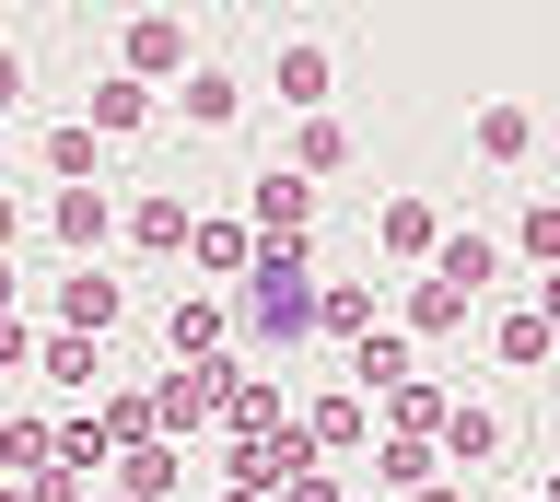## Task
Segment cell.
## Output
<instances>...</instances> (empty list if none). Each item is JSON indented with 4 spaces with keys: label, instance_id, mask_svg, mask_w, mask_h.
<instances>
[{
    "label": "cell",
    "instance_id": "obj_5",
    "mask_svg": "<svg viewBox=\"0 0 560 502\" xmlns=\"http://www.w3.org/2000/svg\"><path fill=\"white\" fill-rule=\"evenodd\" d=\"M409 374H420V339H409V327H374V339L350 351V397H362V409H374V397H397Z\"/></svg>",
    "mask_w": 560,
    "mask_h": 502
},
{
    "label": "cell",
    "instance_id": "obj_29",
    "mask_svg": "<svg viewBox=\"0 0 560 502\" xmlns=\"http://www.w3.org/2000/svg\"><path fill=\"white\" fill-rule=\"evenodd\" d=\"M47 456H59V421H0V467L12 479H35Z\"/></svg>",
    "mask_w": 560,
    "mask_h": 502
},
{
    "label": "cell",
    "instance_id": "obj_16",
    "mask_svg": "<svg viewBox=\"0 0 560 502\" xmlns=\"http://www.w3.org/2000/svg\"><path fill=\"white\" fill-rule=\"evenodd\" d=\"M292 421H304V444H315V456H350V444L374 432V409L339 386V397H315V409H292Z\"/></svg>",
    "mask_w": 560,
    "mask_h": 502
},
{
    "label": "cell",
    "instance_id": "obj_12",
    "mask_svg": "<svg viewBox=\"0 0 560 502\" xmlns=\"http://www.w3.org/2000/svg\"><path fill=\"white\" fill-rule=\"evenodd\" d=\"M117 316H129V292L105 281V269H70V281H59V327H70V339H105Z\"/></svg>",
    "mask_w": 560,
    "mask_h": 502
},
{
    "label": "cell",
    "instance_id": "obj_40",
    "mask_svg": "<svg viewBox=\"0 0 560 502\" xmlns=\"http://www.w3.org/2000/svg\"><path fill=\"white\" fill-rule=\"evenodd\" d=\"M0 502H24V491H12V479H0Z\"/></svg>",
    "mask_w": 560,
    "mask_h": 502
},
{
    "label": "cell",
    "instance_id": "obj_6",
    "mask_svg": "<svg viewBox=\"0 0 560 502\" xmlns=\"http://www.w3.org/2000/svg\"><path fill=\"white\" fill-rule=\"evenodd\" d=\"M164 339H175V362H222V339H234V304H222V292H175Z\"/></svg>",
    "mask_w": 560,
    "mask_h": 502
},
{
    "label": "cell",
    "instance_id": "obj_38",
    "mask_svg": "<svg viewBox=\"0 0 560 502\" xmlns=\"http://www.w3.org/2000/svg\"><path fill=\"white\" fill-rule=\"evenodd\" d=\"M12 292H24V281H12V257H0V316H12Z\"/></svg>",
    "mask_w": 560,
    "mask_h": 502
},
{
    "label": "cell",
    "instance_id": "obj_37",
    "mask_svg": "<svg viewBox=\"0 0 560 502\" xmlns=\"http://www.w3.org/2000/svg\"><path fill=\"white\" fill-rule=\"evenodd\" d=\"M537 316H549V327H560V281H537Z\"/></svg>",
    "mask_w": 560,
    "mask_h": 502
},
{
    "label": "cell",
    "instance_id": "obj_36",
    "mask_svg": "<svg viewBox=\"0 0 560 502\" xmlns=\"http://www.w3.org/2000/svg\"><path fill=\"white\" fill-rule=\"evenodd\" d=\"M409 502H467V479H432V491H409Z\"/></svg>",
    "mask_w": 560,
    "mask_h": 502
},
{
    "label": "cell",
    "instance_id": "obj_18",
    "mask_svg": "<svg viewBox=\"0 0 560 502\" xmlns=\"http://www.w3.org/2000/svg\"><path fill=\"white\" fill-rule=\"evenodd\" d=\"M374 479L409 502V491H432V479H455V467H444V444H397V432H385V444H374Z\"/></svg>",
    "mask_w": 560,
    "mask_h": 502
},
{
    "label": "cell",
    "instance_id": "obj_14",
    "mask_svg": "<svg viewBox=\"0 0 560 502\" xmlns=\"http://www.w3.org/2000/svg\"><path fill=\"white\" fill-rule=\"evenodd\" d=\"M490 362H514V374H537V362H560V327L537 316V304H514V316H490Z\"/></svg>",
    "mask_w": 560,
    "mask_h": 502
},
{
    "label": "cell",
    "instance_id": "obj_41",
    "mask_svg": "<svg viewBox=\"0 0 560 502\" xmlns=\"http://www.w3.org/2000/svg\"><path fill=\"white\" fill-rule=\"evenodd\" d=\"M549 502H560V479H549Z\"/></svg>",
    "mask_w": 560,
    "mask_h": 502
},
{
    "label": "cell",
    "instance_id": "obj_11",
    "mask_svg": "<svg viewBox=\"0 0 560 502\" xmlns=\"http://www.w3.org/2000/svg\"><path fill=\"white\" fill-rule=\"evenodd\" d=\"M467 141H479V164H525V152H537V106H514V94H490V106L467 117Z\"/></svg>",
    "mask_w": 560,
    "mask_h": 502
},
{
    "label": "cell",
    "instance_id": "obj_33",
    "mask_svg": "<svg viewBox=\"0 0 560 502\" xmlns=\"http://www.w3.org/2000/svg\"><path fill=\"white\" fill-rule=\"evenodd\" d=\"M280 502H339V479H327V467H304V479H292Z\"/></svg>",
    "mask_w": 560,
    "mask_h": 502
},
{
    "label": "cell",
    "instance_id": "obj_34",
    "mask_svg": "<svg viewBox=\"0 0 560 502\" xmlns=\"http://www.w3.org/2000/svg\"><path fill=\"white\" fill-rule=\"evenodd\" d=\"M12 94H24V59H12V47H0V117H12Z\"/></svg>",
    "mask_w": 560,
    "mask_h": 502
},
{
    "label": "cell",
    "instance_id": "obj_20",
    "mask_svg": "<svg viewBox=\"0 0 560 502\" xmlns=\"http://www.w3.org/2000/svg\"><path fill=\"white\" fill-rule=\"evenodd\" d=\"M94 164H105V141H94V117H59V129H47V176H59V187H105Z\"/></svg>",
    "mask_w": 560,
    "mask_h": 502
},
{
    "label": "cell",
    "instance_id": "obj_3",
    "mask_svg": "<svg viewBox=\"0 0 560 502\" xmlns=\"http://www.w3.org/2000/svg\"><path fill=\"white\" fill-rule=\"evenodd\" d=\"M304 222H315V187L292 176V164H269V176L245 187V234H257V246H304Z\"/></svg>",
    "mask_w": 560,
    "mask_h": 502
},
{
    "label": "cell",
    "instance_id": "obj_22",
    "mask_svg": "<svg viewBox=\"0 0 560 502\" xmlns=\"http://www.w3.org/2000/svg\"><path fill=\"white\" fill-rule=\"evenodd\" d=\"M280 106L327 117V47H315V36H292V47H280Z\"/></svg>",
    "mask_w": 560,
    "mask_h": 502
},
{
    "label": "cell",
    "instance_id": "obj_9",
    "mask_svg": "<svg viewBox=\"0 0 560 502\" xmlns=\"http://www.w3.org/2000/svg\"><path fill=\"white\" fill-rule=\"evenodd\" d=\"M105 222H117V199H105V187H59V199H47V234H59V246L82 257V269H94V246H105Z\"/></svg>",
    "mask_w": 560,
    "mask_h": 502
},
{
    "label": "cell",
    "instance_id": "obj_25",
    "mask_svg": "<svg viewBox=\"0 0 560 502\" xmlns=\"http://www.w3.org/2000/svg\"><path fill=\"white\" fill-rule=\"evenodd\" d=\"M339 164H350V129H339V117H304V129H292V176H339Z\"/></svg>",
    "mask_w": 560,
    "mask_h": 502
},
{
    "label": "cell",
    "instance_id": "obj_31",
    "mask_svg": "<svg viewBox=\"0 0 560 502\" xmlns=\"http://www.w3.org/2000/svg\"><path fill=\"white\" fill-rule=\"evenodd\" d=\"M12 491H24V502H94V479H70V467L47 456V467H35V479H12Z\"/></svg>",
    "mask_w": 560,
    "mask_h": 502
},
{
    "label": "cell",
    "instance_id": "obj_28",
    "mask_svg": "<svg viewBox=\"0 0 560 502\" xmlns=\"http://www.w3.org/2000/svg\"><path fill=\"white\" fill-rule=\"evenodd\" d=\"M35 374H47V386H94L105 362H94V339H70V327H47V339H35Z\"/></svg>",
    "mask_w": 560,
    "mask_h": 502
},
{
    "label": "cell",
    "instance_id": "obj_4",
    "mask_svg": "<svg viewBox=\"0 0 560 502\" xmlns=\"http://www.w3.org/2000/svg\"><path fill=\"white\" fill-rule=\"evenodd\" d=\"M117 71H129V82H164V71H199V59H187V24H175V12H140L129 36H117Z\"/></svg>",
    "mask_w": 560,
    "mask_h": 502
},
{
    "label": "cell",
    "instance_id": "obj_15",
    "mask_svg": "<svg viewBox=\"0 0 560 502\" xmlns=\"http://www.w3.org/2000/svg\"><path fill=\"white\" fill-rule=\"evenodd\" d=\"M105 479H117V502H175V479H187V456H175V444H129V456L105 467Z\"/></svg>",
    "mask_w": 560,
    "mask_h": 502
},
{
    "label": "cell",
    "instance_id": "obj_27",
    "mask_svg": "<svg viewBox=\"0 0 560 502\" xmlns=\"http://www.w3.org/2000/svg\"><path fill=\"white\" fill-rule=\"evenodd\" d=\"M140 117H152V82L105 71V82H94V141H117V129H140Z\"/></svg>",
    "mask_w": 560,
    "mask_h": 502
},
{
    "label": "cell",
    "instance_id": "obj_43",
    "mask_svg": "<svg viewBox=\"0 0 560 502\" xmlns=\"http://www.w3.org/2000/svg\"><path fill=\"white\" fill-rule=\"evenodd\" d=\"M537 502H549V491H537Z\"/></svg>",
    "mask_w": 560,
    "mask_h": 502
},
{
    "label": "cell",
    "instance_id": "obj_23",
    "mask_svg": "<svg viewBox=\"0 0 560 502\" xmlns=\"http://www.w3.org/2000/svg\"><path fill=\"white\" fill-rule=\"evenodd\" d=\"M175 106L199 117V129H234V106H245V82H234V71H210V59H199V71L175 82Z\"/></svg>",
    "mask_w": 560,
    "mask_h": 502
},
{
    "label": "cell",
    "instance_id": "obj_17",
    "mask_svg": "<svg viewBox=\"0 0 560 502\" xmlns=\"http://www.w3.org/2000/svg\"><path fill=\"white\" fill-rule=\"evenodd\" d=\"M444 409H455V397L432 386V374H409V386L385 397V432H397V444H444Z\"/></svg>",
    "mask_w": 560,
    "mask_h": 502
},
{
    "label": "cell",
    "instance_id": "obj_1",
    "mask_svg": "<svg viewBox=\"0 0 560 502\" xmlns=\"http://www.w3.org/2000/svg\"><path fill=\"white\" fill-rule=\"evenodd\" d=\"M234 327L245 339H315V246H257L245 257V292H234Z\"/></svg>",
    "mask_w": 560,
    "mask_h": 502
},
{
    "label": "cell",
    "instance_id": "obj_32",
    "mask_svg": "<svg viewBox=\"0 0 560 502\" xmlns=\"http://www.w3.org/2000/svg\"><path fill=\"white\" fill-rule=\"evenodd\" d=\"M12 362H35V327L24 316H0V374H12Z\"/></svg>",
    "mask_w": 560,
    "mask_h": 502
},
{
    "label": "cell",
    "instance_id": "obj_42",
    "mask_svg": "<svg viewBox=\"0 0 560 502\" xmlns=\"http://www.w3.org/2000/svg\"><path fill=\"white\" fill-rule=\"evenodd\" d=\"M94 502H117V491H94Z\"/></svg>",
    "mask_w": 560,
    "mask_h": 502
},
{
    "label": "cell",
    "instance_id": "obj_13",
    "mask_svg": "<svg viewBox=\"0 0 560 502\" xmlns=\"http://www.w3.org/2000/svg\"><path fill=\"white\" fill-rule=\"evenodd\" d=\"M444 467H502V409L490 397H455L444 409Z\"/></svg>",
    "mask_w": 560,
    "mask_h": 502
},
{
    "label": "cell",
    "instance_id": "obj_39",
    "mask_svg": "<svg viewBox=\"0 0 560 502\" xmlns=\"http://www.w3.org/2000/svg\"><path fill=\"white\" fill-rule=\"evenodd\" d=\"M222 502H269V491H222Z\"/></svg>",
    "mask_w": 560,
    "mask_h": 502
},
{
    "label": "cell",
    "instance_id": "obj_30",
    "mask_svg": "<svg viewBox=\"0 0 560 502\" xmlns=\"http://www.w3.org/2000/svg\"><path fill=\"white\" fill-rule=\"evenodd\" d=\"M514 257L560 269V199H525V211H514Z\"/></svg>",
    "mask_w": 560,
    "mask_h": 502
},
{
    "label": "cell",
    "instance_id": "obj_26",
    "mask_svg": "<svg viewBox=\"0 0 560 502\" xmlns=\"http://www.w3.org/2000/svg\"><path fill=\"white\" fill-rule=\"evenodd\" d=\"M187 257H199L210 281H245V257H257V234H245V222H199V234H187Z\"/></svg>",
    "mask_w": 560,
    "mask_h": 502
},
{
    "label": "cell",
    "instance_id": "obj_8",
    "mask_svg": "<svg viewBox=\"0 0 560 502\" xmlns=\"http://www.w3.org/2000/svg\"><path fill=\"white\" fill-rule=\"evenodd\" d=\"M374 327H385L374 281H315V339H350V351H362V339H374Z\"/></svg>",
    "mask_w": 560,
    "mask_h": 502
},
{
    "label": "cell",
    "instance_id": "obj_10",
    "mask_svg": "<svg viewBox=\"0 0 560 502\" xmlns=\"http://www.w3.org/2000/svg\"><path fill=\"white\" fill-rule=\"evenodd\" d=\"M432 281H455L467 304H479V292L502 281V246H490V234H467V222H444V246H432Z\"/></svg>",
    "mask_w": 560,
    "mask_h": 502
},
{
    "label": "cell",
    "instance_id": "obj_35",
    "mask_svg": "<svg viewBox=\"0 0 560 502\" xmlns=\"http://www.w3.org/2000/svg\"><path fill=\"white\" fill-rule=\"evenodd\" d=\"M12 234H24V199H12V187H0V257H12Z\"/></svg>",
    "mask_w": 560,
    "mask_h": 502
},
{
    "label": "cell",
    "instance_id": "obj_19",
    "mask_svg": "<svg viewBox=\"0 0 560 502\" xmlns=\"http://www.w3.org/2000/svg\"><path fill=\"white\" fill-rule=\"evenodd\" d=\"M187 234H199V211H187V199H175V187H152V199H129V246H187Z\"/></svg>",
    "mask_w": 560,
    "mask_h": 502
},
{
    "label": "cell",
    "instance_id": "obj_21",
    "mask_svg": "<svg viewBox=\"0 0 560 502\" xmlns=\"http://www.w3.org/2000/svg\"><path fill=\"white\" fill-rule=\"evenodd\" d=\"M222 421H234V444H269V432L292 421V409H280V386H269V374H234V397H222Z\"/></svg>",
    "mask_w": 560,
    "mask_h": 502
},
{
    "label": "cell",
    "instance_id": "obj_24",
    "mask_svg": "<svg viewBox=\"0 0 560 502\" xmlns=\"http://www.w3.org/2000/svg\"><path fill=\"white\" fill-rule=\"evenodd\" d=\"M397 327H409V339H444V327H467V292L420 269V281H409V316H397Z\"/></svg>",
    "mask_w": 560,
    "mask_h": 502
},
{
    "label": "cell",
    "instance_id": "obj_2",
    "mask_svg": "<svg viewBox=\"0 0 560 502\" xmlns=\"http://www.w3.org/2000/svg\"><path fill=\"white\" fill-rule=\"evenodd\" d=\"M234 374H245L234 351H222V362H175L164 386H152V432H164V444H175V432H199L210 409H222V397H234Z\"/></svg>",
    "mask_w": 560,
    "mask_h": 502
},
{
    "label": "cell",
    "instance_id": "obj_7",
    "mask_svg": "<svg viewBox=\"0 0 560 502\" xmlns=\"http://www.w3.org/2000/svg\"><path fill=\"white\" fill-rule=\"evenodd\" d=\"M374 246H385V257H409V269H432V246H444V211H432V199H409V187H397V199H385V211H374Z\"/></svg>",
    "mask_w": 560,
    "mask_h": 502
}]
</instances>
